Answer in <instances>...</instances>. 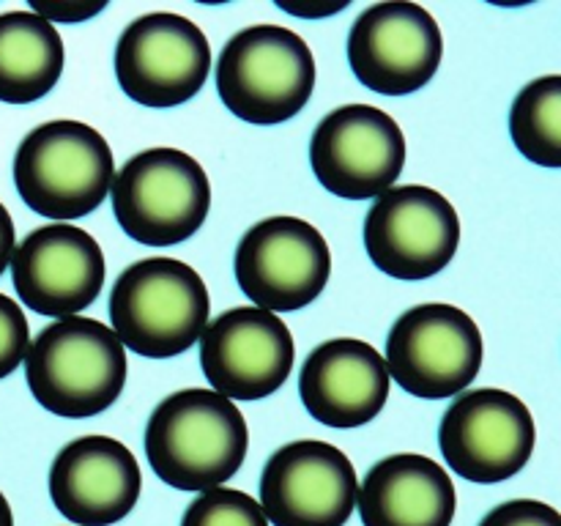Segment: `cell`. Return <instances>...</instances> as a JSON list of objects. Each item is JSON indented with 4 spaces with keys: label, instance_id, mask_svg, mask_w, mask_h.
Here are the masks:
<instances>
[{
    "label": "cell",
    "instance_id": "8",
    "mask_svg": "<svg viewBox=\"0 0 561 526\" xmlns=\"http://www.w3.org/2000/svg\"><path fill=\"white\" fill-rule=\"evenodd\" d=\"M211 47L181 14L153 11L126 25L115 44V77L131 102L170 110L190 102L208 80Z\"/></svg>",
    "mask_w": 561,
    "mask_h": 526
},
{
    "label": "cell",
    "instance_id": "13",
    "mask_svg": "<svg viewBox=\"0 0 561 526\" xmlns=\"http://www.w3.org/2000/svg\"><path fill=\"white\" fill-rule=\"evenodd\" d=\"M444 38L436 16L411 0H389L362 11L348 33L356 80L383 96H405L436 77Z\"/></svg>",
    "mask_w": 561,
    "mask_h": 526
},
{
    "label": "cell",
    "instance_id": "23",
    "mask_svg": "<svg viewBox=\"0 0 561 526\" xmlns=\"http://www.w3.org/2000/svg\"><path fill=\"white\" fill-rule=\"evenodd\" d=\"M31 348V329L22 307L0 294V378L11 376L25 362Z\"/></svg>",
    "mask_w": 561,
    "mask_h": 526
},
{
    "label": "cell",
    "instance_id": "7",
    "mask_svg": "<svg viewBox=\"0 0 561 526\" xmlns=\"http://www.w3.org/2000/svg\"><path fill=\"white\" fill-rule=\"evenodd\" d=\"M387 370L414 398L442 400L466 392L482 367V332L455 305H420L394 321Z\"/></svg>",
    "mask_w": 561,
    "mask_h": 526
},
{
    "label": "cell",
    "instance_id": "11",
    "mask_svg": "<svg viewBox=\"0 0 561 526\" xmlns=\"http://www.w3.org/2000/svg\"><path fill=\"white\" fill-rule=\"evenodd\" d=\"M458 244V211L433 186H392L365 217L367 255L394 279L436 277L453 263Z\"/></svg>",
    "mask_w": 561,
    "mask_h": 526
},
{
    "label": "cell",
    "instance_id": "24",
    "mask_svg": "<svg viewBox=\"0 0 561 526\" xmlns=\"http://www.w3.org/2000/svg\"><path fill=\"white\" fill-rule=\"evenodd\" d=\"M480 526H561V513L537 499H513L493 507Z\"/></svg>",
    "mask_w": 561,
    "mask_h": 526
},
{
    "label": "cell",
    "instance_id": "6",
    "mask_svg": "<svg viewBox=\"0 0 561 526\" xmlns=\"http://www.w3.org/2000/svg\"><path fill=\"white\" fill-rule=\"evenodd\" d=\"M113 211L121 230L146 247H173L203 228L211 184L197 159L179 148H148L115 173Z\"/></svg>",
    "mask_w": 561,
    "mask_h": 526
},
{
    "label": "cell",
    "instance_id": "25",
    "mask_svg": "<svg viewBox=\"0 0 561 526\" xmlns=\"http://www.w3.org/2000/svg\"><path fill=\"white\" fill-rule=\"evenodd\" d=\"M107 9V0H31V11L47 22H64V25H77V22H88Z\"/></svg>",
    "mask_w": 561,
    "mask_h": 526
},
{
    "label": "cell",
    "instance_id": "22",
    "mask_svg": "<svg viewBox=\"0 0 561 526\" xmlns=\"http://www.w3.org/2000/svg\"><path fill=\"white\" fill-rule=\"evenodd\" d=\"M181 526H268V521L250 493L214 488L184 510Z\"/></svg>",
    "mask_w": 561,
    "mask_h": 526
},
{
    "label": "cell",
    "instance_id": "20",
    "mask_svg": "<svg viewBox=\"0 0 561 526\" xmlns=\"http://www.w3.org/2000/svg\"><path fill=\"white\" fill-rule=\"evenodd\" d=\"M64 38L33 11L0 14V102L31 104L64 75Z\"/></svg>",
    "mask_w": 561,
    "mask_h": 526
},
{
    "label": "cell",
    "instance_id": "15",
    "mask_svg": "<svg viewBox=\"0 0 561 526\" xmlns=\"http://www.w3.org/2000/svg\"><path fill=\"white\" fill-rule=\"evenodd\" d=\"M294 334L261 307H233L201 334V367L214 392L228 400H261L277 392L294 370Z\"/></svg>",
    "mask_w": 561,
    "mask_h": 526
},
{
    "label": "cell",
    "instance_id": "28",
    "mask_svg": "<svg viewBox=\"0 0 561 526\" xmlns=\"http://www.w3.org/2000/svg\"><path fill=\"white\" fill-rule=\"evenodd\" d=\"M0 526H14V515H11L9 499L0 493Z\"/></svg>",
    "mask_w": 561,
    "mask_h": 526
},
{
    "label": "cell",
    "instance_id": "21",
    "mask_svg": "<svg viewBox=\"0 0 561 526\" xmlns=\"http://www.w3.org/2000/svg\"><path fill=\"white\" fill-rule=\"evenodd\" d=\"M510 137L529 162L561 168V75H546L520 88L510 107Z\"/></svg>",
    "mask_w": 561,
    "mask_h": 526
},
{
    "label": "cell",
    "instance_id": "19",
    "mask_svg": "<svg viewBox=\"0 0 561 526\" xmlns=\"http://www.w3.org/2000/svg\"><path fill=\"white\" fill-rule=\"evenodd\" d=\"M356 507L365 526H453L458 493L436 460L400 453L367 471Z\"/></svg>",
    "mask_w": 561,
    "mask_h": 526
},
{
    "label": "cell",
    "instance_id": "3",
    "mask_svg": "<svg viewBox=\"0 0 561 526\" xmlns=\"http://www.w3.org/2000/svg\"><path fill=\"white\" fill-rule=\"evenodd\" d=\"M208 288L175 258H146L121 272L110 294V321L121 345L148 359H170L201 340L208 327Z\"/></svg>",
    "mask_w": 561,
    "mask_h": 526
},
{
    "label": "cell",
    "instance_id": "4",
    "mask_svg": "<svg viewBox=\"0 0 561 526\" xmlns=\"http://www.w3.org/2000/svg\"><path fill=\"white\" fill-rule=\"evenodd\" d=\"M115 179L110 142L82 121H47L14 153L22 203L44 219H82L102 206Z\"/></svg>",
    "mask_w": 561,
    "mask_h": 526
},
{
    "label": "cell",
    "instance_id": "12",
    "mask_svg": "<svg viewBox=\"0 0 561 526\" xmlns=\"http://www.w3.org/2000/svg\"><path fill=\"white\" fill-rule=\"evenodd\" d=\"M310 164L332 195L345 201L381 197L403 173V129L373 104H345L312 132Z\"/></svg>",
    "mask_w": 561,
    "mask_h": 526
},
{
    "label": "cell",
    "instance_id": "18",
    "mask_svg": "<svg viewBox=\"0 0 561 526\" xmlns=\"http://www.w3.org/2000/svg\"><path fill=\"white\" fill-rule=\"evenodd\" d=\"M389 381L387 362L370 343L334 338L305 359L299 395L312 420L329 427H359L381 414Z\"/></svg>",
    "mask_w": 561,
    "mask_h": 526
},
{
    "label": "cell",
    "instance_id": "1",
    "mask_svg": "<svg viewBox=\"0 0 561 526\" xmlns=\"http://www.w3.org/2000/svg\"><path fill=\"white\" fill-rule=\"evenodd\" d=\"M247 447L244 414L214 389H181L148 416V464L159 480L179 491L222 488L244 464Z\"/></svg>",
    "mask_w": 561,
    "mask_h": 526
},
{
    "label": "cell",
    "instance_id": "5",
    "mask_svg": "<svg viewBox=\"0 0 561 526\" xmlns=\"http://www.w3.org/2000/svg\"><path fill=\"white\" fill-rule=\"evenodd\" d=\"M312 88L316 58L310 44L290 27H244L219 53V99L247 124H285L307 107Z\"/></svg>",
    "mask_w": 561,
    "mask_h": 526
},
{
    "label": "cell",
    "instance_id": "16",
    "mask_svg": "<svg viewBox=\"0 0 561 526\" xmlns=\"http://www.w3.org/2000/svg\"><path fill=\"white\" fill-rule=\"evenodd\" d=\"M104 277L102 247L71 222L31 230L11 258V279L22 305L58 321L91 307L102 294Z\"/></svg>",
    "mask_w": 561,
    "mask_h": 526
},
{
    "label": "cell",
    "instance_id": "14",
    "mask_svg": "<svg viewBox=\"0 0 561 526\" xmlns=\"http://www.w3.org/2000/svg\"><path fill=\"white\" fill-rule=\"evenodd\" d=\"M356 493L348 455L318 438L279 447L261 474V510L272 526H345Z\"/></svg>",
    "mask_w": 561,
    "mask_h": 526
},
{
    "label": "cell",
    "instance_id": "2",
    "mask_svg": "<svg viewBox=\"0 0 561 526\" xmlns=\"http://www.w3.org/2000/svg\"><path fill=\"white\" fill-rule=\"evenodd\" d=\"M126 373V348L113 329L82 316L44 327L25 354V378L36 403L66 420L107 411L124 392Z\"/></svg>",
    "mask_w": 561,
    "mask_h": 526
},
{
    "label": "cell",
    "instance_id": "27",
    "mask_svg": "<svg viewBox=\"0 0 561 526\" xmlns=\"http://www.w3.org/2000/svg\"><path fill=\"white\" fill-rule=\"evenodd\" d=\"M16 250V236H14V222H11L9 208L0 203V274L5 272V266H11V258Z\"/></svg>",
    "mask_w": 561,
    "mask_h": 526
},
{
    "label": "cell",
    "instance_id": "9",
    "mask_svg": "<svg viewBox=\"0 0 561 526\" xmlns=\"http://www.w3.org/2000/svg\"><path fill=\"white\" fill-rule=\"evenodd\" d=\"M537 442L529 405L504 389L460 392L442 416L438 447L458 477L496 485L518 474Z\"/></svg>",
    "mask_w": 561,
    "mask_h": 526
},
{
    "label": "cell",
    "instance_id": "26",
    "mask_svg": "<svg viewBox=\"0 0 561 526\" xmlns=\"http://www.w3.org/2000/svg\"><path fill=\"white\" fill-rule=\"evenodd\" d=\"M348 3L351 0H340V3H332V5L329 3L296 5V3H288V0H277L279 9L288 11V14H294V16H301V20H323V16H334V14H340L343 9H348Z\"/></svg>",
    "mask_w": 561,
    "mask_h": 526
},
{
    "label": "cell",
    "instance_id": "10",
    "mask_svg": "<svg viewBox=\"0 0 561 526\" xmlns=\"http://www.w3.org/2000/svg\"><path fill=\"white\" fill-rule=\"evenodd\" d=\"M236 283L268 312H294L323 294L332 252L316 225L299 217H268L252 225L236 247Z\"/></svg>",
    "mask_w": 561,
    "mask_h": 526
},
{
    "label": "cell",
    "instance_id": "17",
    "mask_svg": "<svg viewBox=\"0 0 561 526\" xmlns=\"http://www.w3.org/2000/svg\"><path fill=\"white\" fill-rule=\"evenodd\" d=\"M142 491L137 458L110 436H80L66 444L49 469V496L75 526H113L135 510Z\"/></svg>",
    "mask_w": 561,
    "mask_h": 526
}]
</instances>
